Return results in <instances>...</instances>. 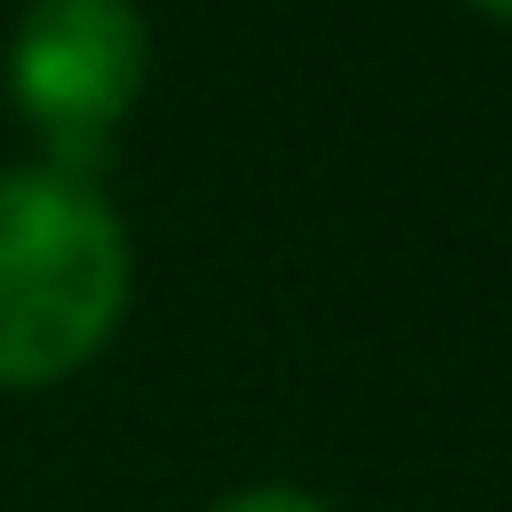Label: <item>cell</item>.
Masks as SVG:
<instances>
[{
	"label": "cell",
	"mask_w": 512,
	"mask_h": 512,
	"mask_svg": "<svg viewBox=\"0 0 512 512\" xmlns=\"http://www.w3.org/2000/svg\"><path fill=\"white\" fill-rule=\"evenodd\" d=\"M128 296L120 216L64 168L0 176V384L80 368Z\"/></svg>",
	"instance_id": "cell-1"
},
{
	"label": "cell",
	"mask_w": 512,
	"mask_h": 512,
	"mask_svg": "<svg viewBox=\"0 0 512 512\" xmlns=\"http://www.w3.org/2000/svg\"><path fill=\"white\" fill-rule=\"evenodd\" d=\"M8 80H16V104L56 136L64 152L56 168L80 176L144 80L136 0H32L8 40Z\"/></svg>",
	"instance_id": "cell-2"
},
{
	"label": "cell",
	"mask_w": 512,
	"mask_h": 512,
	"mask_svg": "<svg viewBox=\"0 0 512 512\" xmlns=\"http://www.w3.org/2000/svg\"><path fill=\"white\" fill-rule=\"evenodd\" d=\"M216 512H328V504L304 496V488H240V496H224Z\"/></svg>",
	"instance_id": "cell-3"
},
{
	"label": "cell",
	"mask_w": 512,
	"mask_h": 512,
	"mask_svg": "<svg viewBox=\"0 0 512 512\" xmlns=\"http://www.w3.org/2000/svg\"><path fill=\"white\" fill-rule=\"evenodd\" d=\"M488 8H512V0H488Z\"/></svg>",
	"instance_id": "cell-4"
}]
</instances>
